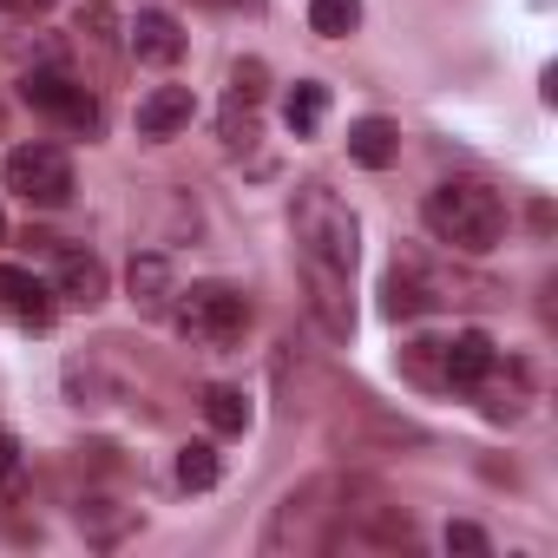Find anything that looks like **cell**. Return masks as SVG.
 Returning a JSON list of instances; mask_svg holds the SVG:
<instances>
[{
	"instance_id": "cell-8",
	"label": "cell",
	"mask_w": 558,
	"mask_h": 558,
	"mask_svg": "<svg viewBox=\"0 0 558 558\" xmlns=\"http://www.w3.org/2000/svg\"><path fill=\"white\" fill-rule=\"evenodd\" d=\"M0 310H8L21 329H53L60 296H53L47 276H34V269H21V263H0Z\"/></svg>"
},
{
	"instance_id": "cell-5",
	"label": "cell",
	"mask_w": 558,
	"mask_h": 558,
	"mask_svg": "<svg viewBox=\"0 0 558 558\" xmlns=\"http://www.w3.org/2000/svg\"><path fill=\"white\" fill-rule=\"evenodd\" d=\"M0 184H8L14 197H27L34 210H60V204H73V191H80L73 158H66L60 145H47V138L14 145L8 158H0Z\"/></svg>"
},
{
	"instance_id": "cell-25",
	"label": "cell",
	"mask_w": 558,
	"mask_h": 558,
	"mask_svg": "<svg viewBox=\"0 0 558 558\" xmlns=\"http://www.w3.org/2000/svg\"><path fill=\"white\" fill-rule=\"evenodd\" d=\"M447 551H473V558H486V551H493V538H486L480 525H466V519H453V525H447Z\"/></svg>"
},
{
	"instance_id": "cell-14",
	"label": "cell",
	"mask_w": 558,
	"mask_h": 558,
	"mask_svg": "<svg viewBox=\"0 0 558 558\" xmlns=\"http://www.w3.org/2000/svg\"><path fill=\"white\" fill-rule=\"evenodd\" d=\"M125 290H132V303H138L145 316H165V310H171L178 283H171V263H165V250H138V256H132V269H125Z\"/></svg>"
},
{
	"instance_id": "cell-1",
	"label": "cell",
	"mask_w": 558,
	"mask_h": 558,
	"mask_svg": "<svg viewBox=\"0 0 558 558\" xmlns=\"http://www.w3.org/2000/svg\"><path fill=\"white\" fill-rule=\"evenodd\" d=\"M421 223H427L434 243H447L460 256H486L506 236V197L480 178H440L421 197Z\"/></svg>"
},
{
	"instance_id": "cell-11",
	"label": "cell",
	"mask_w": 558,
	"mask_h": 558,
	"mask_svg": "<svg viewBox=\"0 0 558 558\" xmlns=\"http://www.w3.org/2000/svg\"><path fill=\"white\" fill-rule=\"evenodd\" d=\"M47 283H53V296L66 310H99L106 303V263L93 250H60V263H53Z\"/></svg>"
},
{
	"instance_id": "cell-13",
	"label": "cell",
	"mask_w": 558,
	"mask_h": 558,
	"mask_svg": "<svg viewBox=\"0 0 558 558\" xmlns=\"http://www.w3.org/2000/svg\"><path fill=\"white\" fill-rule=\"evenodd\" d=\"M191 119H197V99H191V86H151V93L138 99V138H151V145L178 138Z\"/></svg>"
},
{
	"instance_id": "cell-29",
	"label": "cell",
	"mask_w": 558,
	"mask_h": 558,
	"mask_svg": "<svg viewBox=\"0 0 558 558\" xmlns=\"http://www.w3.org/2000/svg\"><path fill=\"white\" fill-rule=\"evenodd\" d=\"M0 236H8V217H0Z\"/></svg>"
},
{
	"instance_id": "cell-3",
	"label": "cell",
	"mask_w": 558,
	"mask_h": 558,
	"mask_svg": "<svg viewBox=\"0 0 558 558\" xmlns=\"http://www.w3.org/2000/svg\"><path fill=\"white\" fill-rule=\"evenodd\" d=\"M342 499H349V480L342 473H316L303 486H290L276 499L269 525H263V551H303V545H329V519H342Z\"/></svg>"
},
{
	"instance_id": "cell-30",
	"label": "cell",
	"mask_w": 558,
	"mask_h": 558,
	"mask_svg": "<svg viewBox=\"0 0 558 558\" xmlns=\"http://www.w3.org/2000/svg\"><path fill=\"white\" fill-rule=\"evenodd\" d=\"M0 138H8V119H0Z\"/></svg>"
},
{
	"instance_id": "cell-21",
	"label": "cell",
	"mask_w": 558,
	"mask_h": 558,
	"mask_svg": "<svg viewBox=\"0 0 558 558\" xmlns=\"http://www.w3.org/2000/svg\"><path fill=\"white\" fill-rule=\"evenodd\" d=\"M80 532L93 545H119L132 532V512H112V499H80Z\"/></svg>"
},
{
	"instance_id": "cell-17",
	"label": "cell",
	"mask_w": 558,
	"mask_h": 558,
	"mask_svg": "<svg viewBox=\"0 0 558 558\" xmlns=\"http://www.w3.org/2000/svg\"><path fill=\"white\" fill-rule=\"evenodd\" d=\"M197 408H204L210 434H243V427H250V395L230 388V381H210V388L197 395Z\"/></svg>"
},
{
	"instance_id": "cell-28",
	"label": "cell",
	"mask_w": 558,
	"mask_h": 558,
	"mask_svg": "<svg viewBox=\"0 0 558 558\" xmlns=\"http://www.w3.org/2000/svg\"><path fill=\"white\" fill-rule=\"evenodd\" d=\"M223 8H250V14H263V0H223Z\"/></svg>"
},
{
	"instance_id": "cell-18",
	"label": "cell",
	"mask_w": 558,
	"mask_h": 558,
	"mask_svg": "<svg viewBox=\"0 0 558 558\" xmlns=\"http://www.w3.org/2000/svg\"><path fill=\"white\" fill-rule=\"evenodd\" d=\"M217 480H223L217 447H210V440H184V447H178V486H184V493H210Z\"/></svg>"
},
{
	"instance_id": "cell-26",
	"label": "cell",
	"mask_w": 558,
	"mask_h": 558,
	"mask_svg": "<svg viewBox=\"0 0 558 558\" xmlns=\"http://www.w3.org/2000/svg\"><path fill=\"white\" fill-rule=\"evenodd\" d=\"M21 480V440L8 434V427H0V493H8Z\"/></svg>"
},
{
	"instance_id": "cell-4",
	"label": "cell",
	"mask_w": 558,
	"mask_h": 558,
	"mask_svg": "<svg viewBox=\"0 0 558 558\" xmlns=\"http://www.w3.org/2000/svg\"><path fill=\"white\" fill-rule=\"evenodd\" d=\"M171 316H178V336L197 342V349H236L250 336V296L230 290V283H191V290H178Z\"/></svg>"
},
{
	"instance_id": "cell-16",
	"label": "cell",
	"mask_w": 558,
	"mask_h": 558,
	"mask_svg": "<svg viewBox=\"0 0 558 558\" xmlns=\"http://www.w3.org/2000/svg\"><path fill=\"white\" fill-rule=\"evenodd\" d=\"M323 119H329V86H323V80H296V86L283 93V125H290V138H316Z\"/></svg>"
},
{
	"instance_id": "cell-9",
	"label": "cell",
	"mask_w": 558,
	"mask_h": 558,
	"mask_svg": "<svg viewBox=\"0 0 558 558\" xmlns=\"http://www.w3.org/2000/svg\"><path fill=\"white\" fill-rule=\"evenodd\" d=\"M303 290H310V316L323 323V336H329V342H349V336H355L349 269H323V263H303Z\"/></svg>"
},
{
	"instance_id": "cell-23",
	"label": "cell",
	"mask_w": 558,
	"mask_h": 558,
	"mask_svg": "<svg viewBox=\"0 0 558 558\" xmlns=\"http://www.w3.org/2000/svg\"><path fill=\"white\" fill-rule=\"evenodd\" d=\"M263 93H269V66L263 60H236L230 66V99L236 106H263Z\"/></svg>"
},
{
	"instance_id": "cell-15",
	"label": "cell",
	"mask_w": 558,
	"mask_h": 558,
	"mask_svg": "<svg viewBox=\"0 0 558 558\" xmlns=\"http://www.w3.org/2000/svg\"><path fill=\"white\" fill-rule=\"evenodd\" d=\"M349 158H355L362 171H388V165L401 158V125L381 119V112L355 119V125H349Z\"/></svg>"
},
{
	"instance_id": "cell-6",
	"label": "cell",
	"mask_w": 558,
	"mask_h": 558,
	"mask_svg": "<svg viewBox=\"0 0 558 558\" xmlns=\"http://www.w3.org/2000/svg\"><path fill=\"white\" fill-rule=\"evenodd\" d=\"M21 99H27L34 112H47V119L73 125V132H86V138H93V132L106 125L99 99H93V93H86V86H80V80L66 73V66H53V60H47V66H27V73H21Z\"/></svg>"
},
{
	"instance_id": "cell-22",
	"label": "cell",
	"mask_w": 558,
	"mask_h": 558,
	"mask_svg": "<svg viewBox=\"0 0 558 558\" xmlns=\"http://www.w3.org/2000/svg\"><path fill=\"white\" fill-rule=\"evenodd\" d=\"M401 375L421 381V388H447V381H440V342H408V349H401Z\"/></svg>"
},
{
	"instance_id": "cell-27",
	"label": "cell",
	"mask_w": 558,
	"mask_h": 558,
	"mask_svg": "<svg viewBox=\"0 0 558 558\" xmlns=\"http://www.w3.org/2000/svg\"><path fill=\"white\" fill-rule=\"evenodd\" d=\"M0 8L21 14V21H34V14H47V8H53V0H0Z\"/></svg>"
},
{
	"instance_id": "cell-20",
	"label": "cell",
	"mask_w": 558,
	"mask_h": 558,
	"mask_svg": "<svg viewBox=\"0 0 558 558\" xmlns=\"http://www.w3.org/2000/svg\"><path fill=\"white\" fill-rule=\"evenodd\" d=\"M362 27V0H310V34L316 40H349Z\"/></svg>"
},
{
	"instance_id": "cell-2",
	"label": "cell",
	"mask_w": 558,
	"mask_h": 558,
	"mask_svg": "<svg viewBox=\"0 0 558 558\" xmlns=\"http://www.w3.org/2000/svg\"><path fill=\"white\" fill-rule=\"evenodd\" d=\"M290 230H296V263H323V269H349L362 256V223L355 210L329 191V184H303L290 204Z\"/></svg>"
},
{
	"instance_id": "cell-19",
	"label": "cell",
	"mask_w": 558,
	"mask_h": 558,
	"mask_svg": "<svg viewBox=\"0 0 558 558\" xmlns=\"http://www.w3.org/2000/svg\"><path fill=\"white\" fill-rule=\"evenodd\" d=\"M73 34H80V40H93V47H119V40H125V14H119V8H106V0H80Z\"/></svg>"
},
{
	"instance_id": "cell-24",
	"label": "cell",
	"mask_w": 558,
	"mask_h": 558,
	"mask_svg": "<svg viewBox=\"0 0 558 558\" xmlns=\"http://www.w3.org/2000/svg\"><path fill=\"white\" fill-rule=\"evenodd\" d=\"M256 138V106H223V145H250Z\"/></svg>"
},
{
	"instance_id": "cell-10",
	"label": "cell",
	"mask_w": 558,
	"mask_h": 558,
	"mask_svg": "<svg viewBox=\"0 0 558 558\" xmlns=\"http://www.w3.org/2000/svg\"><path fill=\"white\" fill-rule=\"evenodd\" d=\"M493 375H499V349H493V336H480V329H460L453 342H440V381H447V388H466V395H480Z\"/></svg>"
},
{
	"instance_id": "cell-12",
	"label": "cell",
	"mask_w": 558,
	"mask_h": 558,
	"mask_svg": "<svg viewBox=\"0 0 558 558\" xmlns=\"http://www.w3.org/2000/svg\"><path fill=\"white\" fill-rule=\"evenodd\" d=\"M125 47H132L145 66H178V60H184V27H178L165 8H138V21L125 27Z\"/></svg>"
},
{
	"instance_id": "cell-7",
	"label": "cell",
	"mask_w": 558,
	"mask_h": 558,
	"mask_svg": "<svg viewBox=\"0 0 558 558\" xmlns=\"http://www.w3.org/2000/svg\"><path fill=\"white\" fill-rule=\"evenodd\" d=\"M427 310H440L434 263H427V256H395L388 276H381V316H388V323H421Z\"/></svg>"
}]
</instances>
